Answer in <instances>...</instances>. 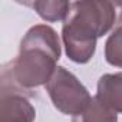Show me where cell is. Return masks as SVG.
<instances>
[{
    "mask_svg": "<svg viewBox=\"0 0 122 122\" xmlns=\"http://www.w3.org/2000/svg\"><path fill=\"white\" fill-rule=\"evenodd\" d=\"M119 26H122V2L89 0L71 3V10L62 25L66 56L75 63H88L95 55L98 39Z\"/></svg>",
    "mask_w": 122,
    "mask_h": 122,
    "instance_id": "2",
    "label": "cell"
},
{
    "mask_svg": "<svg viewBox=\"0 0 122 122\" xmlns=\"http://www.w3.org/2000/svg\"><path fill=\"white\" fill-rule=\"evenodd\" d=\"M72 122H118V115L96 98H92L85 111L75 115Z\"/></svg>",
    "mask_w": 122,
    "mask_h": 122,
    "instance_id": "7",
    "label": "cell"
},
{
    "mask_svg": "<svg viewBox=\"0 0 122 122\" xmlns=\"http://www.w3.org/2000/svg\"><path fill=\"white\" fill-rule=\"evenodd\" d=\"M62 55L57 32L49 25H35L23 36L17 56L2 68L0 92L32 95L45 86L57 68Z\"/></svg>",
    "mask_w": 122,
    "mask_h": 122,
    "instance_id": "1",
    "label": "cell"
},
{
    "mask_svg": "<svg viewBox=\"0 0 122 122\" xmlns=\"http://www.w3.org/2000/svg\"><path fill=\"white\" fill-rule=\"evenodd\" d=\"M95 98L113 112L122 113V72L102 75L98 81Z\"/></svg>",
    "mask_w": 122,
    "mask_h": 122,
    "instance_id": "5",
    "label": "cell"
},
{
    "mask_svg": "<svg viewBox=\"0 0 122 122\" xmlns=\"http://www.w3.org/2000/svg\"><path fill=\"white\" fill-rule=\"evenodd\" d=\"M45 89L53 106L65 115H78L88 108L92 101L85 85L65 66H57Z\"/></svg>",
    "mask_w": 122,
    "mask_h": 122,
    "instance_id": "3",
    "label": "cell"
},
{
    "mask_svg": "<svg viewBox=\"0 0 122 122\" xmlns=\"http://www.w3.org/2000/svg\"><path fill=\"white\" fill-rule=\"evenodd\" d=\"M36 109L26 95L0 92V122H35Z\"/></svg>",
    "mask_w": 122,
    "mask_h": 122,
    "instance_id": "4",
    "label": "cell"
},
{
    "mask_svg": "<svg viewBox=\"0 0 122 122\" xmlns=\"http://www.w3.org/2000/svg\"><path fill=\"white\" fill-rule=\"evenodd\" d=\"M30 6L45 22H65L71 10V3L65 0H37Z\"/></svg>",
    "mask_w": 122,
    "mask_h": 122,
    "instance_id": "6",
    "label": "cell"
},
{
    "mask_svg": "<svg viewBox=\"0 0 122 122\" xmlns=\"http://www.w3.org/2000/svg\"><path fill=\"white\" fill-rule=\"evenodd\" d=\"M103 52L105 60L109 65L115 68H122V26L111 32L105 42Z\"/></svg>",
    "mask_w": 122,
    "mask_h": 122,
    "instance_id": "8",
    "label": "cell"
}]
</instances>
